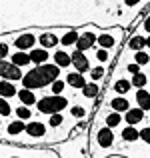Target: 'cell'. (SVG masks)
<instances>
[{"instance_id": "37", "label": "cell", "mask_w": 150, "mask_h": 158, "mask_svg": "<svg viewBox=\"0 0 150 158\" xmlns=\"http://www.w3.org/2000/svg\"><path fill=\"white\" fill-rule=\"evenodd\" d=\"M72 116H74V118H84V116H86L84 108H82V106H74L72 108Z\"/></svg>"}, {"instance_id": "34", "label": "cell", "mask_w": 150, "mask_h": 158, "mask_svg": "<svg viewBox=\"0 0 150 158\" xmlns=\"http://www.w3.org/2000/svg\"><path fill=\"white\" fill-rule=\"evenodd\" d=\"M90 76H92V80H94V82H98L100 78L104 76V68H102V66H96V68H90Z\"/></svg>"}, {"instance_id": "38", "label": "cell", "mask_w": 150, "mask_h": 158, "mask_svg": "<svg viewBox=\"0 0 150 158\" xmlns=\"http://www.w3.org/2000/svg\"><path fill=\"white\" fill-rule=\"evenodd\" d=\"M126 70L134 76V74H138L140 72V64H136V62H132V64H126Z\"/></svg>"}, {"instance_id": "13", "label": "cell", "mask_w": 150, "mask_h": 158, "mask_svg": "<svg viewBox=\"0 0 150 158\" xmlns=\"http://www.w3.org/2000/svg\"><path fill=\"white\" fill-rule=\"evenodd\" d=\"M18 100L22 102L24 106H32V104H36V94H34V90H28V88H22V90H18Z\"/></svg>"}, {"instance_id": "32", "label": "cell", "mask_w": 150, "mask_h": 158, "mask_svg": "<svg viewBox=\"0 0 150 158\" xmlns=\"http://www.w3.org/2000/svg\"><path fill=\"white\" fill-rule=\"evenodd\" d=\"M16 116H18V120H30L32 112H30L28 106H18V108H16Z\"/></svg>"}, {"instance_id": "25", "label": "cell", "mask_w": 150, "mask_h": 158, "mask_svg": "<svg viewBox=\"0 0 150 158\" xmlns=\"http://www.w3.org/2000/svg\"><path fill=\"white\" fill-rule=\"evenodd\" d=\"M96 42L100 44V48H104V50H106V48H112L116 44V40H114V36L112 34H108V32H104V34H100L98 36V40Z\"/></svg>"}, {"instance_id": "43", "label": "cell", "mask_w": 150, "mask_h": 158, "mask_svg": "<svg viewBox=\"0 0 150 158\" xmlns=\"http://www.w3.org/2000/svg\"><path fill=\"white\" fill-rule=\"evenodd\" d=\"M12 158H22V156H12Z\"/></svg>"}, {"instance_id": "44", "label": "cell", "mask_w": 150, "mask_h": 158, "mask_svg": "<svg viewBox=\"0 0 150 158\" xmlns=\"http://www.w3.org/2000/svg\"><path fill=\"white\" fill-rule=\"evenodd\" d=\"M0 128H2V120H0Z\"/></svg>"}, {"instance_id": "15", "label": "cell", "mask_w": 150, "mask_h": 158, "mask_svg": "<svg viewBox=\"0 0 150 158\" xmlns=\"http://www.w3.org/2000/svg\"><path fill=\"white\" fill-rule=\"evenodd\" d=\"M66 84L72 86V88H84L86 80H84V76H82L80 72H70L68 76H66Z\"/></svg>"}, {"instance_id": "21", "label": "cell", "mask_w": 150, "mask_h": 158, "mask_svg": "<svg viewBox=\"0 0 150 158\" xmlns=\"http://www.w3.org/2000/svg\"><path fill=\"white\" fill-rule=\"evenodd\" d=\"M78 36H80V32L78 30H66V34L60 38V44L62 46H76V42H78Z\"/></svg>"}, {"instance_id": "2", "label": "cell", "mask_w": 150, "mask_h": 158, "mask_svg": "<svg viewBox=\"0 0 150 158\" xmlns=\"http://www.w3.org/2000/svg\"><path fill=\"white\" fill-rule=\"evenodd\" d=\"M22 86L24 88H28V90H36V88H44V86H48V84H52V82L48 80L46 76H44L42 72H40V68L36 66V68H32V70H28L26 74L22 76Z\"/></svg>"}, {"instance_id": "35", "label": "cell", "mask_w": 150, "mask_h": 158, "mask_svg": "<svg viewBox=\"0 0 150 158\" xmlns=\"http://www.w3.org/2000/svg\"><path fill=\"white\" fill-rule=\"evenodd\" d=\"M108 58H110L108 50H104V48H98V50H96V60H98V62H106Z\"/></svg>"}, {"instance_id": "31", "label": "cell", "mask_w": 150, "mask_h": 158, "mask_svg": "<svg viewBox=\"0 0 150 158\" xmlns=\"http://www.w3.org/2000/svg\"><path fill=\"white\" fill-rule=\"evenodd\" d=\"M64 86H66V80H54L52 84H50V90H52V94L60 96V94L64 92Z\"/></svg>"}, {"instance_id": "33", "label": "cell", "mask_w": 150, "mask_h": 158, "mask_svg": "<svg viewBox=\"0 0 150 158\" xmlns=\"http://www.w3.org/2000/svg\"><path fill=\"white\" fill-rule=\"evenodd\" d=\"M12 114V108L8 104L6 98H0V116H10Z\"/></svg>"}, {"instance_id": "27", "label": "cell", "mask_w": 150, "mask_h": 158, "mask_svg": "<svg viewBox=\"0 0 150 158\" xmlns=\"http://www.w3.org/2000/svg\"><path fill=\"white\" fill-rule=\"evenodd\" d=\"M120 122H122V116H120V112H110V114L106 116V126H108V128H116Z\"/></svg>"}, {"instance_id": "4", "label": "cell", "mask_w": 150, "mask_h": 158, "mask_svg": "<svg viewBox=\"0 0 150 158\" xmlns=\"http://www.w3.org/2000/svg\"><path fill=\"white\" fill-rule=\"evenodd\" d=\"M96 34L94 32H90V30H84V32H80V36H78V42H76V50H80V52H86V50H90V48L96 44Z\"/></svg>"}, {"instance_id": "41", "label": "cell", "mask_w": 150, "mask_h": 158, "mask_svg": "<svg viewBox=\"0 0 150 158\" xmlns=\"http://www.w3.org/2000/svg\"><path fill=\"white\" fill-rule=\"evenodd\" d=\"M138 2H140V0H124V4H126V6H136Z\"/></svg>"}, {"instance_id": "7", "label": "cell", "mask_w": 150, "mask_h": 158, "mask_svg": "<svg viewBox=\"0 0 150 158\" xmlns=\"http://www.w3.org/2000/svg\"><path fill=\"white\" fill-rule=\"evenodd\" d=\"M96 142H98L100 148H110L112 144H114V132H112V128H108V126L98 128V132H96Z\"/></svg>"}, {"instance_id": "3", "label": "cell", "mask_w": 150, "mask_h": 158, "mask_svg": "<svg viewBox=\"0 0 150 158\" xmlns=\"http://www.w3.org/2000/svg\"><path fill=\"white\" fill-rule=\"evenodd\" d=\"M0 76H2L4 80L14 82V80H22L24 74L16 64H12V62H8V60H0Z\"/></svg>"}, {"instance_id": "26", "label": "cell", "mask_w": 150, "mask_h": 158, "mask_svg": "<svg viewBox=\"0 0 150 158\" xmlns=\"http://www.w3.org/2000/svg\"><path fill=\"white\" fill-rule=\"evenodd\" d=\"M130 88H132V82L126 80V78H118L114 84V92H118V94H128Z\"/></svg>"}, {"instance_id": "28", "label": "cell", "mask_w": 150, "mask_h": 158, "mask_svg": "<svg viewBox=\"0 0 150 158\" xmlns=\"http://www.w3.org/2000/svg\"><path fill=\"white\" fill-rule=\"evenodd\" d=\"M132 86H136V88H144V86H146V82H148V76L144 72H138V74H134V76H132Z\"/></svg>"}, {"instance_id": "23", "label": "cell", "mask_w": 150, "mask_h": 158, "mask_svg": "<svg viewBox=\"0 0 150 158\" xmlns=\"http://www.w3.org/2000/svg\"><path fill=\"white\" fill-rule=\"evenodd\" d=\"M8 136H18L22 134V132H26V124L22 122V120H14V122L8 124Z\"/></svg>"}, {"instance_id": "39", "label": "cell", "mask_w": 150, "mask_h": 158, "mask_svg": "<svg viewBox=\"0 0 150 158\" xmlns=\"http://www.w3.org/2000/svg\"><path fill=\"white\" fill-rule=\"evenodd\" d=\"M6 56H8V46L4 42H0V60H4Z\"/></svg>"}, {"instance_id": "22", "label": "cell", "mask_w": 150, "mask_h": 158, "mask_svg": "<svg viewBox=\"0 0 150 158\" xmlns=\"http://www.w3.org/2000/svg\"><path fill=\"white\" fill-rule=\"evenodd\" d=\"M140 138V130H136L134 126H128L122 128V140H126V142H136V140Z\"/></svg>"}, {"instance_id": "17", "label": "cell", "mask_w": 150, "mask_h": 158, "mask_svg": "<svg viewBox=\"0 0 150 158\" xmlns=\"http://www.w3.org/2000/svg\"><path fill=\"white\" fill-rule=\"evenodd\" d=\"M54 64L60 66V68H66V66L72 64V58H70V54H68V52H64V50H56V52H54Z\"/></svg>"}, {"instance_id": "30", "label": "cell", "mask_w": 150, "mask_h": 158, "mask_svg": "<svg viewBox=\"0 0 150 158\" xmlns=\"http://www.w3.org/2000/svg\"><path fill=\"white\" fill-rule=\"evenodd\" d=\"M62 122H64V114H60V112H56V114H50V118H48V126H50V128L60 126Z\"/></svg>"}, {"instance_id": "18", "label": "cell", "mask_w": 150, "mask_h": 158, "mask_svg": "<svg viewBox=\"0 0 150 158\" xmlns=\"http://www.w3.org/2000/svg\"><path fill=\"white\" fill-rule=\"evenodd\" d=\"M60 42V40L56 38V34H54V32H42V34H40V44H42V48H54L56 46V44Z\"/></svg>"}, {"instance_id": "20", "label": "cell", "mask_w": 150, "mask_h": 158, "mask_svg": "<svg viewBox=\"0 0 150 158\" xmlns=\"http://www.w3.org/2000/svg\"><path fill=\"white\" fill-rule=\"evenodd\" d=\"M128 48H130L132 52H140V50H144V48H146V38H144V36H140V34L132 36V38L128 40Z\"/></svg>"}, {"instance_id": "12", "label": "cell", "mask_w": 150, "mask_h": 158, "mask_svg": "<svg viewBox=\"0 0 150 158\" xmlns=\"http://www.w3.org/2000/svg\"><path fill=\"white\" fill-rule=\"evenodd\" d=\"M16 94H18V90H16V86L12 84L10 80H0V98H14Z\"/></svg>"}, {"instance_id": "5", "label": "cell", "mask_w": 150, "mask_h": 158, "mask_svg": "<svg viewBox=\"0 0 150 158\" xmlns=\"http://www.w3.org/2000/svg\"><path fill=\"white\" fill-rule=\"evenodd\" d=\"M14 44H16V48H18L20 52L32 50V48H34V44H36V36L32 34V32H22L20 36H16Z\"/></svg>"}, {"instance_id": "8", "label": "cell", "mask_w": 150, "mask_h": 158, "mask_svg": "<svg viewBox=\"0 0 150 158\" xmlns=\"http://www.w3.org/2000/svg\"><path fill=\"white\" fill-rule=\"evenodd\" d=\"M46 124L38 122V120H30V122L26 124V134L30 136V138H44V134H46Z\"/></svg>"}, {"instance_id": "9", "label": "cell", "mask_w": 150, "mask_h": 158, "mask_svg": "<svg viewBox=\"0 0 150 158\" xmlns=\"http://www.w3.org/2000/svg\"><path fill=\"white\" fill-rule=\"evenodd\" d=\"M28 54H30L32 64H38V66H40V64H46V62H48V56H50L46 48H32Z\"/></svg>"}, {"instance_id": "16", "label": "cell", "mask_w": 150, "mask_h": 158, "mask_svg": "<svg viewBox=\"0 0 150 158\" xmlns=\"http://www.w3.org/2000/svg\"><path fill=\"white\" fill-rule=\"evenodd\" d=\"M12 64H16V66H18V68H24V66H28V64H30V54H28V52H20V50H16L14 54H12Z\"/></svg>"}, {"instance_id": "14", "label": "cell", "mask_w": 150, "mask_h": 158, "mask_svg": "<svg viewBox=\"0 0 150 158\" xmlns=\"http://www.w3.org/2000/svg\"><path fill=\"white\" fill-rule=\"evenodd\" d=\"M110 106H112V110H114V112H128V110H130V102H128V98H124V96L112 98Z\"/></svg>"}, {"instance_id": "42", "label": "cell", "mask_w": 150, "mask_h": 158, "mask_svg": "<svg viewBox=\"0 0 150 158\" xmlns=\"http://www.w3.org/2000/svg\"><path fill=\"white\" fill-rule=\"evenodd\" d=\"M146 48H150V36L146 38Z\"/></svg>"}, {"instance_id": "40", "label": "cell", "mask_w": 150, "mask_h": 158, "mask_svg": "<svg viewBox=\"0 0 150 158\" xmlns=\"http://www.w3.org/2000/svg\"><path fill=\"white\" fill-rule=\"evenodd\" d=\"M142 28H144V32H150V16H146V20H144Z\"/></svg>"}, {"instance_id": "11", "label": "cell", "mask_w": 150, "mask_h": 158, "mask_svg": "<svg viewBox=\"0 0 150 158\" xmlns=\"http://www.w3.org/2000/svg\"><path fill=\"white\" fill-rule=\"evenodd\" d=\"M38 68H40V72H42L50 82L58 80V76H60V66H56V64H40Z\"/></svg>"}, {"instance_id": "19", "label": "cell", "mask_w": 150, "mask_h": 158, "mask_svg": "<svg viewBox=\"0 0 150 158\" xmlns=\"http://www.w3.org/2000/svg\"><path fill=\"white\" fill-rule=\"evenodd\" d=\"M136 102H138V108H142L144 112L150 110V92H146L144 88H138V92H136Z\"/></svg>"}, {"instance_id": "29", "label": "cell", "mask_w": 150, "mask_h": 158, "mask_svg": "<svg viewBox=\"0 0 150 158\" xmlns=\"http://www.w3.org/2000/svg\"><path fill=\"white\" fill-rule=\"evenodd\" d=\"M134 62L140 66H146L150 62V54H146V50H140V52H134Z\"/></svg>"}, {"instance_id": "6", "label": "cell", "mask_w": 150, "mask_h": 158, "mask_svg": "<svg viewBox=\"0 0 150 158\" xmlns=\"http://www.w3.org/2000/svg\"><path fill=\"white\" fill-rule=\"evenodd\" d=\"M70 58H72V66L76 68V72L84 74V72H88V70H90V62H88V58H86L84 52L74 50L72 54H70Z\"/></svg>"}, {"instance_id": "36", "label": "cell", "mask_w": 150, "mask_h": 158, "mask_svg": "<svg viewBox=\"0 0 150 158\" xmlns=\"http://www.w3.org/2000/svg\"><path fill=\"white\" fill-rule=\"evenodd\" d=\"M140 140H144L146 144H150V126H144L140 130Z\"/></svg>"}, {"instance_id": "10", "label": "cell", "mask_w": 150, "mask_h": 158, "mask_svg": "<svg viewBox=\"0 0 150 158\" xmlns=\"http://www.w3.org/2000/svg\"><path fill=\"white\" fill-rule=\"evenodd\" d=\"M124 120H126L128 126H134V124H138V122L144 120V110L142 108H130V110L126 112V116H124Z\"/></svg>"}, {"instance_id": "1", "label": "cell", "mask_w": 150, "mask_h": 158, "mask_svg": "<svg viewBox=\"0 0 150 158\" xmlns=\"http://www.w3.org/2000/svg\"><path fill=\"white\" fill-rule=\"evenodd\" d=\"M36 106H38V112H40V114H56V112H62L66 106H68V98L52 94V96L40 98V100L36 102Z\"/></svg>"}, {"instance_id": "24", "label": "cell", "mask_w": 150, "mask_h": 158, "mask_svg": "<svg viewBox=\"0 0 150 158\" xmlns=\"http://www.w3.org/2000/svg\"><path fill=\"white\" fill-rule=\"evenodd\" d=\"M82 96L88 98V100L96 98V96H98V84H96V82H88V84L82 88Z\"/></svg>"}]
</instances>
